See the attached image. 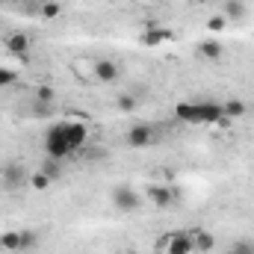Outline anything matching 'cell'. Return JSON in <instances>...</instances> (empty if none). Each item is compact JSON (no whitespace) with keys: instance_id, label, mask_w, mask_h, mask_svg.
<instances>
[{"instance_id":"f1b7e54d","label":"cell","mask_w":254,"mask_h":254,"mask_svg":"<svg viewBox=\"0 0 254 254\" xmlns=\"http://www.w3.org/2000/svg\"><path fill=\"white\" fill-rule=\"evenodd\" d=\"M127 254H136V252H127Z\"/></svg>"},{"instance_id":"5bb4252c","label":"cell","mask_w":254,"mask_h":254,"mask_svg":"<svg viewBox=\"0 0 254 254\" xmlns=\"http://www.w3.org/2000/svg\"><path fill=\"white\" fill-rule=\"evenodd\" d=\"M190 240H192V249H195V252H204V254L213 252V246H216L213 234H207V231H201V228H198V231H192Z\"/></svg>"},{"instance_id":"8fae6325","label":"cell","mask_w":254,"mask_h":254,"mask_svg":"<svg viewBox=\"0 0 254 254\" xmlns=\"http://www.w3.org/2000/svg\"><path fill=\"white\" fill-rule=\"evenodd\" d=\"M175 119L184 122V125H201V119H198V104H192V101L178 104V107H175Z\"/></svg>"},{"instance_id":"7a4b0ae2","label":"cell","mask_w":254,"mask_h":254,"mask_svg":"<svg viewBox=\"0 0 254 254\" xmlns=\"http://www.w3.org/2000/svg\"><path fill=\"white\" fill-rule=\"evenodd\" d=\"M45 151H48V157H51V160H65L68 154H74V151H71V145H68V139H65L63 122H60V125H54L48 133H45Z\"/></svg>"},{"instance_id":"ac0fdd59","label":"cell","mask_w":254,"mask_h":254,"mask_svg":"<svg viewBox=\"0 0 254 254\" xmlns=\"http://www.w3.org/2000/svg\"><path fill=\"white\" fill-rule=\"evenodd\" d=\"M60 163H63V160H51V157H48V163L42 166V172H45L51 181H57V178L63 175V166H60Z\"/></svg>"},{"instance_id":"2e32d148","label":"cell","mask_w":254,"mask_h":254,"mask_svg":"<svg viewBox=\"0 0 254 254\" xmlns=\"http://www.w3.org/2000/svg\"><path fill=\"white\" fill-rule=\"evenodd\" d=\"M222 110H225V119H240V116H246V104H243V101H237V98L225 101V104H222Z\"/></svg>"},{"instance_id":"ffe728a7","label":"cell","mask_w":254,"mask_h":254,"mask_svg":"<svg viewBox=\"0 0 254 254\" xmlns=\"http://www.w3.org/2000/svg\"><path fill=\"white\" fill-rule=\"evenodd\" d=\"M36 101H39V104H54V101H57V92H54L51 86H39V89H36Z\"/></svg>"},{"instance_id":"7402d4cb","label":"cell","mask_w":254,"mask_h":254,"mask_svg":"<svg viewBox=\"0 0 254 254\" xmlns=\"http://www.w3.org/2000/svg\"><path fill=\"white\" fill-rule=\"evenodd\" d=\"M60 12H63V6H60L57 0H48V3L42 6V18H60Z\"/></svg>"},{"instance_id":"e0dca14e","label":"cell","mask_w":254,"mask_h":254,"mask_svg":"<svg viewBox=\"0 0 254 254\" xmlns=\"http://www.w3.org/2000/svg\"><path fill=\"white\" fill-rule=\"evenodd\" d=\"M246 15V3L243 0H228L225 3V18H243Z\"/></svg>"},{"instance_id":"6da1fadb","label":"cell","mask_w":254,"mask_h":254,"mask_svg":"<svg viewBox=\"0 0 254 254\" xmlns=\"http://www.w3.org/2000/svg\"><path fill=\"white\" fill-rule=\"evenodd\" d=\"M192 240L190 234L184 231H172V234H163L154 246V254H192Z\"/></svg>"},{"instance_id":"9c48e42d","label":"cell","mask_w":254,"mask_h":254,"mask_svg":"<svg viewBox=\"0 0 254 254\" xmlns=\"http://www.w3.org/2000/svg\"><path fill=\"white\" fill-rule=\"evenodd\" d=\"M119 80V65L113 60H95V83H116Z\"/></svg>"},{"instance_id":"52a82bcc","label":"cell","mask_w":254,"mask_h":254,"mask_svg":"<svg viewBox=\"0 0 254 254\" xmlns=\"http://www.w3.org/2000/svg\"><path fill=\"white\" fill-rule=\"evenodd\" d=\"M30 48H33V42H30V36H27V33H9V36H6V51H9L12 57L27 60Z\"/></svg>"},{"instance_id":"484cf974","label":"cell","mask_w":254,"mask_h":254,"mask_svg":"<svg viewBox=\"0 0 254 254\" xmlns=\"http://www.w3.org/2000/svg\"><path fill=\"white\" fill-rule=\"evenodd\" d=\"M12 80H15V71H9V68H0V89H3V86H9Z\"/></svg>"},{"instance_id":"4316f807","label":"cell","mask_w":254,"mask_h":254,"mask_svg":"<svg viewBox=\"0 0 254 254\" xmlns=\"http://www.w3.org/2000/svg\"><path fill=\"white\" fill-rule=\"evenodd\" d=\"M225 254H243V252H237V249H228V252H225Z\"/></svg>"},{"instance_id":"8992f818","label":"cell","mask_w":254,"mask_h":254,"mask_svg":"<svg viewBox=\"0 0 254 254\" xmlns=\"http://www.w3.org/2000/svg\"><path fill=\"white\" fill-rule=\"evenodd\" d=\"M63 127H65V139H68L71 151H80L86 145V139H89V127L83 122H63Z\"/></svg>"},{"instance_id":"7c38bea8","label":"cell","mask_w":254,"mask_h":254,"mask_svg":"<svg viewBox=\"0 0 254 254\" xmlns=\"http://www.w3.org/2000/svg\"><path fill=\"white\" fill-rule=\"evenodd\" d=\"M71 71H74L83 83H95V60L80 57V60H74V63H71Z\"/></svg>"},{"instance_id":"277c9868","label":"cell","mask_w":254,"mask_h":254,"mask_svg":"<svg viewBox=\"0 0 254 254\" xmlns=\"http://www.w3.org/2000/svg\"><path fill=\"white\" fill-rule=\"evenodd\" d=\"M198 119H201V125L231 127V119H225V110L219 101H198Z\"/></svg>"},{"instance_id":"83f0119b","label":"cell","mask_w":254,"mask_h":254,"mask_svg":"<svg viewBox=\"0 0 254 254\" xmlns=\"http://www.w3.org/2000/svg\"><path fill=\"white\" fill-rule=\"evenodd\" d=\"M130 3H139V0H130Z\"/></svg>"},{"instance_id":"cb8c5ba5","label":"cell","mask_w":254,"mask_h":254,"mask_svg":"<svg viewBox=\"0 0 254 254\" xmlns=\"http://www.w3.org/2000/svg\"><path fill=\"white\" fill-rule=\"evenodd\" d=\"M36 246V234L33 231H21V252L24 249H33Z\"/></svg>"},{"instance_id":"44dd1931","label":"cell","mask_w":254,"mask_h":254,"mask_svg":"<svg viewBox=\"0 0 254 254\" xmlns=\"http://www.w3.org/2000/svg\"><path fill=\"white\" fill-rule=\"evenodd\" d=\"M3 181H6L9 187L21 184V181H24V172H21V166H9V169H6V175H3Z\"/></svg>"},{"instance_id":"3957f363","label":"cell","mask_w":254,"mask_h":254,"mask_svg":"<svg viewBox=\"0 0 254 254\" xmlns=\"http://www.w3.org/2000/svg\"><path fill=\"white\" fill-rule=\"evenodd\" d=\"M110 201H113V207H116V210H122V213H133V210L142 204L139 192L133 190V187H125V184L110 192Z\"/></svg>"},{"instance_id":"4fadbf2b","label":"cell","mask_w":254,"mask_h":254,"mask_svg":"<svg viewBox=\"0 0 254 254\" xmlns=\"http://www.w3.org/2000/svg\"><path fill=\"white\" fill-rule=\"evenodd\" d=\"M166 39H172V33H169L166 27H148V30L142 33V45H148V48H157V45H163Z\"/></svg>"},{"instance_id":"603a6c76","label":"cell","mask_w":254,"mask_h":254,"mask_svg":"<svg viewBox=\"0 0 254 254\" xmlns=\"http://www.w3.org/2000/svg\"><path fill=\"white\" fill-rule=\"evenodd\" d=\"M225 27H228V18H225V15H213V18L207 21V30H210V33H222Z\"/></svg>"},{"instance_id":"30bf717a","label":"cell","mask_w":254,"mask_h":254,"mask_svg":"<svg viewBox=\"0 0 254 254\" xmlns=\"http://www.w3.org/2000/svg\"><path fill=\"white\" fill-rule=\"evenodd\" d=\"M198 57H201V60H207V63H219V60L225 57V48H222V42L207 39V42H201V45H198Z\"/></svg>"},{"instance_id":"5b68a950","label":"cell","mask_w":254,"mask_h":254,"mask_svg":"<svg viewBox=\"0 0 254 254\" xmlns=\"http://www.w3.org/2000/svg\"><path fill=\"white\" fill-rule=\"evenodd\" d=\"M154 139H157V133H154L151 125H133L127 130V145L130 148H148Z\"/></svg>"},{"instance_id":"9a60e30c","label":"cell","mask_w":254,"mask_h":254,"mask_svg":"<svg viewBox=\"0 0 254 254\" xmlns=\"http://www.w3.org/2000/svg\"><path fill=\"white\" fill-rule=\"evenodd\" d=\"M0 249H3V252H21V231H6V234H0Z\"/></svg>"},{"instance_id":"d4e9b609","label":"cell","mask_w":254,"mask_h":254,"mask_svg":"<svg viewBox=\"0 0 254 254\" xmlns=\"http://www.w3.org/2000/svg\"><path fill=\"white\" fill-rule=\"evenodd\" d=\"M119 110H125V113L136 110V98H133V95H122V98H119Z\"/></svg>"},{"instance_id":"d6986e66","label":"cell","mask_w":254,"mask_h":254,"mask_svg":"<svg viewBox=\"0 0 254 254\" xmlns=\"http://www.w3.org/2000/svg\"><path fill=\"white\" fill-rule=\"evenodd\" d=\"M30 187H33L36 192H45L48 187H51V178H48L45 172H36V175L30 178Z\"/></svg>"},{"instance_id":"ba28073f","label":"cell","mask_w":254,"mask_h":254,"mask_svg":"<svg viewBox=\"0 0 254 254\" xmlns=\"http://www.w3.org/2000/svg\"><path fill=\"white\" fill-rule=\"evenodd\" d=\"M148 198H151L157 207H172V204L178 201V190H175V187H160V184H154V187H148Z\"/></svg>"}]
</instances>
